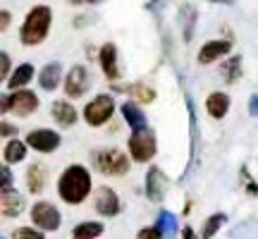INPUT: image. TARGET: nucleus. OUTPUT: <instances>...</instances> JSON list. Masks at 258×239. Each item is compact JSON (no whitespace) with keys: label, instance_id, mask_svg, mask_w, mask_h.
<instances>
[{"label":"nucleus","instance_id":"2","mask_svg":"<svg viewBox=\"0 0 258 239\" xmlns=\"http://www.w3.org/2000/svg\"><path fill=\"white\" fill-rule=\"evenodd\" d=\"M50 10L46 5H38V8L29 10L27 19L22 24V31H19V38L24 46H38L43 38L48 36V29H50Z\"/></svg>","mask_w":258,"mask_h":239},{"label":"nucleus","instance_id":"8","mask_svg":"<svg viewBox=\"0 0 258 239\" xmlns=\"http://www.w3.org/2000/svg\"><path fill=\"white\" fill-rule=\"evenodd\" d=\"M60 134L53 129H34L27 134V146L38 151V153H53L60 148Z\"/></svg>","mask_w":258,"mask_h":239},{"label":"nucleus","instance_id":"1","mask_svg":"<svg viewBox=\"0 0 258 239\" xmlns=\"http://www.w3.org/2000/svg\"><path fill=\"white\" fill-rule=\"evenodd\" d=\"M57 194L64 203L79 206L91 194V175L84 165H70L57 180Z\"/></svg>","mask_w":258,"mask_h":239},{"label":"nucleus","instance_id":"24","mask_svg":"<svg viewBox=\"0 0 258 239\" xmlns=\"http://www.w3.org/2000/svg\"><path fill=\"white\" fill-rule=\"evenodd\" d=\"M222 77H225V82L227 84H234L237 79H239L241 77V57L239 55L230 57L227 63L222 65Z\"/></svg>","mask_w":258,"mask_h":239},{"label":"nucleus","instance_id":"10","mask_svg":"<svg viewBox=\"0 0 258 239\" xmlns=\"http://www.w3.org/2000/svg\"><path fill=\"white\" fill-rule=\"evenodd\" d=\"M167 177L163 175L160 167H151L146 172V196L151 199L153 203H160L165 199V192H167Z\"/></svg>","mask_w":258,"mask_h":239},{"label":"nucleus","instance_id":"3","mask_svg":"<svg viewBox=\"0 0 258 239\" xmlns=\"http://www.w3.org/2000/svg\"><path fill=\"white\" fill-rule=\"evenodd\" d=\"M91 163L105 177H120L129 172V156L120 148H96L91 153Z\"/></svg>","mask_w":258,"mask_h":239},{"label":"nucleus","instance_id":"6","mask_svg":"<svg viewBox=\"0 0 258 239\" xmlns=\"http://www.w3.org/2000/svg\"><path fill=\"white\" fill-rule=\"evenodd\" d=\"M112 112H115V101H112V96L101 93V96H96L91 103H86V108H84V119H86V125H91V127H101V125H105V122L112 117Z\"/></svg>","mask_w":258,"mask_h":239},{"label":"nucleus","instance_id":"20","mask_svg":"<svg viewBox=\"0 0 258 239\" xmlns=\"http://www.w3.org/2000/svg\"><path fill=\"white\" fill-rule=\"evenodd\" d=\"M27 141H19V139H10L5 148H3V158H5V163L8 165H15L19 160H24L27 158Z\"/></svg>","mask_w":258,"mask_h":239},{"label":"nucleus","instance_id":"26","mask_svg":"<svg viewBox=\"0 0 258 239\" xmlns=\"http://www.w3.org/2000/svg\"><path fill=\"white\" fill-rule=\"evenodd\" d=\"M129 96H132V98H137L139 103L156 101V91H153L151 86H144V84H132V86H129Z\"/></svg>","mask_w":258,"mask_h":239},{"label":"nucleus","instance_id":"34","mask_svg":"<svg viewBox=\"0 0 258 239\" xmlns=\"http://www.w3.org/2000/svg\"><path fill=\"white\" fill-rule=\"evenodd\" d=\"M8 24H10V12H8V10H3V24H0V27L8 29Z\"/></svg>","mask_w":258,"mask_h":239},{"label":"nucleus","instance_id":"16","mask_svg":"<svg viewBox=\"0 0 258 239\" xmlns=\"http://www.w3.org/2000/svg\"><path fill=\"white\" fill-rule=\"evenodd\" d=\"M120 110H122V117L127 119V125L132 127V132H139V129H146L148 127L146 115H144V110L139 108L137 101H127Z\"/></svg>","mask_w":258,"mask_h":239},{"label":"nucleus","instance_id":"15","mask_svg":"<svg viewBox=\"0 0 258 239\" xmlns=\"http://www.w3.org/2000/svg\"><path fill=\"white\" fill-rule=\"evenodd\" d=\"M50 115H53V119H55L60 127H72L74 122H77V108H74L72 103L67 101H55L53 105H50Z\"/></svg>","mask_w":258,"mask_h":239},{"label":"nucleus","instance_id":"31","mask_svg":"<svg viewBox=\"0 0 258 239\" xmlns=\"http://www.w3.org/2000/svg\"><path fill=\"white\" fill-rule=\"evenodd\" d=\"M3 187H12V172L8 165H3Z\"/></svg>","mask_w":258,"mask_h":239},{"label":"nucleus","instance_id":"21","mask_svg":"<svg viewBox=\"0 0 258 239\" xmlns=\"http://www.w3.org/2000/svg\"><path fill=\"white\" fill-rule=\"evenodd\" d=\"M31 77H34V65H19L17 70L12 72V77L8 79V89L10 91H17V89H22V86H27L29 82H31Z\"/></svg>","mask_w":258,"mask_h":239},{"label":"nucleus","instance_id":"13","mask_svg":"<svg viewBox=\"0 0 258 239\" xmlns=\"http://www.w3.org/2000/svg\"><path fill=\"white\" fill-rule=\"evenodd\" d=\"M101 67H103V74L108 79H117L120 77V63H117V46L115 43H105L101 48Z\"/></svg>","mask_w":258,"mask_h":239},{"label":"nucleus","instance_id":"29","mask_svg":"<svg viewBox=\"0 0 258 239\" xmlns=\"http://www.w3.org/2000/svg\"><path fill=\"white\" fill-rule=\"evenodd\" d=\"M0 65H3L0 77H3V79H8V77H10V55H8V53H0Z\"/></svg>","mask_w":258,"mask_h":239},{"label":"nucleus","instance_id":"32","mask_svg":"<svg viewBox=\"0 0 258 239\" xmlns=\"http://www.w3.org/2000/svg\"><path fill=\"white\" fill-rule=\"evenodd\" d=\"M249 112L253 115V117H258V96H251V101H249Z\"/></svg>","mask_w":258,"mask_h":239},{"label":"nucleus","instance_id":"7","mask_svg":"<svg viewBox=\"0 0 258 239\" xmlns=\"http://www.w3.org/2000/svg\"><path fill=\"white\" fill-rule=\"evenodd\" d=\"M31 222H34V227H38V230L53 232L60 227L62 215H60V211H57L53 203L38 201V203H34V208H31Z\"/></svg>","mask_w":258,"mask_h":239},{"label":"nucleus","instance_id":"17","mask_svg":"<svg viewBox=\"0 0 258 239\" xmlns=\"http://www.w3.org/2000/svg\"><path fill=\"white\" fill-rule=\"evenodd\" d=\"M206 110H208L211 117L222 119L225 115H227V110H230V96H227L225 91L211 93V96L206 98Z\"/></svg>","mask_w":258,"mask_h":239},{"label":"nucleus","instance_id":"30","mask_svg":"<svg viewBox=\"0 0 258 239\" xmlns=\"http://www.w3.org/2000/svg\"><path fill=\"white\" fill-rule=\"evenodd\" d=\"M0 132H3V137H12V134H17V127H12L10 122H3V125H0Z\"/></svg>","mask_w":258,"mask_h":239},{"label":"nucleus","instance_id":"28","mask_svg":"<svg viewBox=\"0 0 258 239\" xmlns=\"http://www.w3.org/2000/svg\"><path fill=\"white\" fill-rule=\"evenodd\" d=\"M137 239H165V234H163V230L158 225H153V227H144L137 234Z\"/></svg>","mask_w":258,"mask_h":239},{"label":"nucleus","instance_id":"9","mask_svg":"<svg viewBox=\"0 0 258 239\" xmlns=\"http://www.w3.org/2000/svg\"><path fill=\"white\" fill-rule=\"evenodd\" d=\"M89 84H91V79H89V70L84 67V65H74L72 70L67 72V77H64V93L70 96V98H82L84 93H86V89H89Z\"/></svg>","mask_w":258,"mask_h":239},{"label":"nucleus","instance_id":"36","mask_svg":"<svg viewBox=\"0 0 258 239\" xmlns=\"http://www.w3.org/2000/svg\"><path fill=\"white\" fill-rule=\"evenodd\" d=\"M215 3H232V0H215Z\"/></svg>","mask_w":258,"mask_h":239},{"label":"nucleus","instance_id":"18","mask_svg":"<svg viewBox=\"0 0 258 239\" xmlns=\"http://www.w3.org/2000/svg\"><path fill=\"white\" fill-rule=\"evenodd\" d=\"M60 79H62V65L60 63H48L46 67L41 70V74H38V84H41L43 91H53V89H57Z\"/></svg>","mask_w":258,"mask_h":239},{"label":"nucleus","instance_id":"25","mask_svg":"<svg viewBox=\"0 0 258 239\" xmlns=\"http://www.w3.org/2000/svg\"><path fill=\"white\" fill-rule=\"evenodd\" d=\"M158 227L163 230V234H165L167 239H172L177 234V218L172 215V213H167V211H160V215H158V222H156Z\"/></svg>","mask_w":258,"mask_h":239},{"label":"nucleus","instance_id":"4","mask_svg":"<svg viewBox=\"0 0 258 239\" xmlns=\"http://www.w3.org/2000/svg\"><path fill=\"white\" fill-rule=\"evenodd\" d=\"M3 112H15L19 117H27L31 112H36L38 108V96L29 89H17V91H10L8 96H3V103H0Z\"/></svg>","mask_w":258,"mask_h":239},{"label":"nucleus","instance_id":"27","mask_svg":"<svg viewBox=\"0 0 258 239\" xmlns=\"http://www.w3.org/2000/svg\"><path fill=\"white\" fill-rule=\"evenodd\" d=\"M12 239H46V237H43V230H38V227H17L12 232Z\"/></svg>","mask_w":258,"mask_h":239},{"label":"nucleus","instance_id":"11","mask_svg":"<svg viewBox=\"0 0 258 239\" xmlns=\"http://www.w3.org/2000/svg\"><path fill=\"white\" fill-rule=\"evenodd\" d=\"M22 211H24L22 194L17 189H12V187H3V192H0V213L5 218H17V215H22Z\"/></svg>","mask_w":258,"mask_h":239},{"label":"nucleus","instance_id":"33","mask_svg":"<svg viewBox=\"0 0 258 239\" xmlns=\"http://www.w3.org/2000/svg\"><path fill=\"white\" fill-rule=\"evenodd\" d=\"M182 239H196V234H194V230L186 225L184 230H182Z\"/></svg>","mask_w":258,"mask_h":239},{"label":"nucleus","instance_id":"5","mask_svg":"<svg viewBox=\"0 0 258 239\" xmlns=\"http://www.w3.org/2000/svg\"><path fill=\"white\" fill-rule=\"evenodd\" d=\"M158 144H156V134L153 129H139V132H132L129 137V156L134 158L137 163H148L151 158L156 156Z\"/></svg>","mask_w":258,"mask_h":239},{"label":"nucleus","instance_id":"14","mask_svg":"<svg viewBox=\"0 0 258 239\" xmlns=\"http://www.w3.org/2000/svg\"><path fill=\"white\" fill-rule=\"evenodd\" d=\"M230 50H232L230 41H208V43L201 46V50H199V63L201 65L215 63L218 57H225Z\"/></svg>","mask_w":258,"mask_h":239},{"label":"nucleus","instance_id":"35","mask_svg":"<svg viewBox=\"0 0 258 239\" xmlns=\"http://www.w3.org/2000/svg\"><path fill=\"white\" fill-rule=\"evenodd\" d=\"M72 3H77V5H82V3H89V5H93V3H101V0H72Z\"/></svg>","mask_w":258,"mask_h":239},{"label":"nucleus","instance_id":"12","mask_svg":"<svg viewBox=\"0 0 258 239\" xmlns=\"http://www.w3.org/2000/svg\"><path fill=\"white\" fill-rule=\"evenodd\" d=\"M96 211L105 215V218H112L120 213V196L112 192L110 187H98L96 192Z\"/></svg>","mask_w":258,"mask_h":239},{"label":"nucleus","instance_id":"19","mask_svg":"<svg viewBox=\"0 0 258 239\" xmlns=\"http://www.w3.org/2000/svg\"><path fill=\"white\" fill-rule=\"evenodd\" d=\"M27 187L31 194H41L46 187V167L43 163H34L27 170Z\"/></svg>","mask_w":258,"mask_h":239},{"label":"nucleus","instance_id":"23","mask_svg":"<svg viewBox=\"0 0 258 239\" xmlns=\"http://www.w3.org/2000/svg\"><path fill=\"white\" fill-rule=\"evenodd\" d=\"M227 222V215L225 213H213L208 220L203 222V227H201V239H213L215 234H218V230H220L222 225Z\"/></svg>","mask_w":258,"mask_h":239},{"label":"nucleus","instance_id":"22","mask_svg":"<svg viewBox=\"0 0 258 239\" xmlns=\"http://www.w3.org/2000/svg\"><path fill=\"white\" fill-rule=\"evenodd\" d=\"M101 234H103V225L93 220L79 222L72 230V239H96V237H101Z\"/></svg>","mask_w":258,"mask_h":239}]
</instances>
